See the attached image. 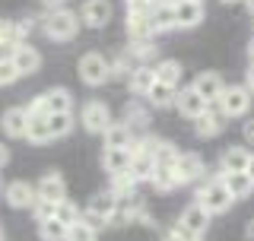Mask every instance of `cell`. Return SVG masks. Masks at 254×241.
Wrapping results in <instances>:
<instances>
[{"label": "cell", "instance_id": "cell-20", "mask_svg": "<svg viewBox=\"0 0 254 241\" xmlns=\"http://www.w3.org/2000/svg\"><path fill=\"white\" fill-rule=\"evenodd\" d=\"M190 86H194V89L200 92L203 99L210 102V105H216V102H219V95L226 92V83H222V79H219L216 73H200V76H197Z\"/></svg>", "mask_w": 254, "mask_h": 241}, {"label": "cell", "instance_id": "cell-42", "mask_svg": "<svg viewBox=\"0 0 254 241\" xmlns=\"http://www.w3.org/2000/svg\"><path fill=\"white\" fill-rule=\"evenodd\" d=\"M42 3H45V10L51 13V10H61V6H64V0H42Z\"/></svg>", "mask_w": 254, "mask_h": 241}, {"label": "cell", "instance_id": "cell-44", "mask_svg": "<svg viewBox=\"0 0 254 241\" xmlns=\"http://www.w3.org/2000/svg\"><path fill=\"white\" fill-rule=\"evenodd\" d=\"M245 86H248V89L254 92V63L248 67V76H245Z\"/></svg>", "mask_w": 254, "mask_h": 241}, {"label": "cell", "instance_id": "cell-18", "mask_svg": "<svg viewBox=\"0 0 254 241\" xmlns=\"http://www.w3.org/2000/svg\"><path fill=\"white\" fill-rule=\"evenodd\" d=\"M226 120H229V118L222 115V111H219V105H216V108H210L206 115H200V118L194 120V130H197V136H200V140H210V136L222 133Z\"/></svg>", "mask_w": 254, "mask_h": 241}, {"label": "cell", "instance_id": "cell-38", "mask_svg": "<svg viewBox=\"0 0 254 241\" xmlns=\"http://www.w3.org/2000/svg\"><path fill=\"white\" fill-rule=\"evenodd\" d=\"M156 48H159V45H153L149 38H143V42H133L127 51H130V58H137V60H149V58L156 54Z\"/></svg>", "mask_w": 254, "mask_h": 241}, {"label": "cell", "instance_id": "cell-49", "mask_svg": "<svg viewBox=\"0 0 254 241\" xmlns=\"http://www.w3.org/2000/svg\"><path fill=\"white\" fill-rule=\"evenodd\" d=\"M245 3H248V10H251V16H254V0H245Z\"/></svg>", "mask_w": 254, "mask_h": 241}, {"label": "cell", "instance_id": "cell-9", "mask_svg": "<svg viewBox=\"0 0 254 241\" xmlns=\"http://www.w3.org/2000/svg\"><path fill=\"white\" fill-rule=\"evenodd\" d=\"M175 108H178V111H181V115H185V118L197 120L200 115H206V111H210L213 105H210V102H206L203 95L194 89V86H185V89L178 92V102H175Z\"/></svg>", "mask_w": 254, "mask_h": 241}, {"label": "cell", "instance_id": "cell-43", "mask_svg": "<svg viewBox=\"0 0 254 241\" xmlns=\"http://www.w3.org/2000/svg\"><path fill=\"white\" fill-rule=\"evenodd\" d=\"M6 162H10V149H6L3 143H0V168H3Z\"/></svg>", "mask_w": 254, "mask_h": 241}, {"label": "cell", "instance_id": "cell-41", "mask_svg": "<svg viewBox=\"0 0 254 241\" xmlns=\"http://www.w3.org/2000/svg\"><path fill=\"white\" fill-rule=\"evenodd\" d=\"M242 136H245V146H254V120H245Z\"/></svg>", "mask_w": 254, "mask_h": 241}, {"label": "cell", "instance_id": "cell-7", "mask_svg": "<svg viewBox=\"0 0 254 241\" xmlns=\"http://www.w3.org/2000/svg\"><path fill=\"white\" fill-rule=\"evenodd\" d=\"M79 124L86 127L89 133H105L108 127H111V111L105 102H86L83 111H79Z\"/></svg>", "mask_w": 254, "mask_h": 241}, {"label": "cell", "instance_id": "cell-47", "mask_svg": "<svg viewBox=\"0 0 254 241\" xmlns=\"http://www.w3.org/2000/svg\"><path fill=\"white\" fill-rule=\"evenodd\" d=\"M248 175L254 178V152H251V162H248Z\"/></svg>", "mask_w": 254, "mask_h": 241}, {"label": "cell", "instance_id": "cell-31", "mask_svg": "<svg viewBox=\"0 0 254 241\" xmlns=\"http://www.w3.org/2000/svg\"><path fill=\"white\" fill-rule=\"evenodd\" d=\"M38 238L42 241H67V226L61 219H45V222H38Z\"/></svg>", "mask_w": 254, "mask_h": 241}, {"label": "cell", "instance_id": "cell-35", "mask_svg": "<svg viewBox=\"0 0 254 241\" xmlns=\"http://www.w3.org/2000/svg\"><path fill=\"white\" fill-rule=\"evenodd\" d=\"M95 238H99V229H95L92 222H86V219H79L76 226L67 229V241H95Z\"/></svg>", "mask_w": 254, "mask_h": 241}, {"label": "cell", "instance_id": "cell-48", "mask_svg": "<svg viewBox=\"0 0 254 241\" xmlns=\"http://www.w3.org/2000/svg\"><path fill=\"white\" fill-rule=\"evenodd\" d=\"M248 238H254V219L248 222Z\"/></svg>", "mask_w": 254, "mask_h": 241}, {"label": "cell", "instance_id": "cell-26", "mask_svg": "<svg viewBox=\"0 0 254 241\" xmlns=\"http://www.w3.org/2000/svg\"><path fill=\"white\" fill-rule=\"evenodd\" d=\"M45 102H48V108H51V115H67V111H73V95H70V89H64V86L48 89Z\"/></svg>", "mask_w": 254, "mask_h": 241}, {"label": "cell", "instance_id": "cell-6", "mask_svg": "<svg viewBox=\"0 0 254 241\" xmlns=\"http://www.w3.org/2000/svg\"><path fill=\"white\" fill-rule=\"evenodd\" d=\"M175 226L185 232L188 238H203V235H206V229H210V213H206L203 206L194 200V203H188V206H185V213H181V219L175 222Z\"/></svg>", "mask_w": 254, "mask_h": 241}, {"label": "cell", "instance_id": "cell-23", "mask_svg": "<svg viewBox=\"0 0 254 241\" xmlns=\"http://www.w3.org/2000/svg\"><path fill=\"white\" fill-rule=\"evenodd\" d=\"M130 159H133L130 149H105L102 152V168H105L108 175H121V172L130 168Z\"/></svg>", "mask_w": 254, "mask_h": 241}, {"label": "cell", "instance_id": "cell-12", "mask_svg": "<svg viewBox=\"0 0 254 241\" xmlns=\"http://www.w3.org/2000/svg\"><path fill=\"white\" fill-rule=\"evenodd\" d=\"M3 197H6V203H10L13 210H32L35 200H38L35 187L26 184V181H10V184H6V190H3Z\"/></svg>", "mask_w": 254, "mask_h": 241}, {"label": "cell", "instance_id": "cell-14", "mask_svg": "<svg viewBox=\"0 0 254 241\" xmlns=\"http://www.w3.org/2000/svg\"><path fill=\"white\" fill-rule=\"evenodd\" d=\"M0 130L13 140H22L29 133V111L26 108H6L3 118H0Z\"/></svg>", "mask_w": 254, "mask_h": 241}, {"label": "cell", "instance_id": "cell-4", "mask_svg": "<svg viewBox=\"0 0 254 241\" xmlns=\"http://www.w3.org/2000/svg\"><path fill=\"white\" fill-rule=\"evenodd\" d=\"M111 73H115V70H111V60L108 58H102L99 51H89V54H83V58H79V79H83L86 86H105L108 79H111Z\"/></svg>", "mask_w": 254, "mask_h": 241}, {"label": "cell", "instance_id": "cell-53", "mask_svg": "<svg viewBox=\"0 0 254 241\" xmlns=\"http://www.w3.org/2000/svg\"><path fill=\"white\" fill-rule=\"evenodd\" d=\"M200 3H203V0H200Z\"/></svg>", "mask_w": 254, "mask_h": 241}, {"label": "cell", "instance_id": "cell-1", "mask_svg": "<svg viewBox=\"0 0 254 241\" xmlns=\"http://www.w3.org/2000/svg\"><path fill=\"white\" fill-rule=\"evenodd\" d=\"M42 29H45V35L51 38V42H70V38L79 32V16L73 10H67V6H61V10L45 13Z\"/></svg>", "mask_w": 254, "mask_h": 241}, {"label": "cell", "instance_id": "cell-37", "mask_svg": "<svg viewBox=\"0 0 254 241\" xmlns=\"http://www.w3.org/2000/svg\"><path fill=\"white\" fill-rule=\"evenodd\" d=\"M16 79H19V70H16L10 54H3V58H0V86H13Z\"/></svg>", "mask_w": 254, "mask_h": 241}, {"label": "cell", "instance_id": "cell-22", "mask_svg": "<svg viewBox=\"0 0 254 241\" xmlns=\"http://www.w3.org/2000/svg\"><path fill=\"white\" fill-rule=\"evenodd\" d=\"M248 162H251V152L245 146H229L219 159V172H248Z\"/></svg>", "mask_w": 254, "mask_h": 241}, {"label": "cell", "instance_id": "cell-28", "mask_svg": "<svg viewBox=\"0 0 254 241\" xmlns=\"http://www.w3.org/2000/svg\"><path fill=\"white\" fill-rule=\"evenodd\" d=\"M146 102H149V105H156V108H169V105L178 102V89H175V86H165V83H156L153 89H149Z\"/></svg>", "mask_w": 254, "mask_h": 241}, {"label": "cell", "instance_id": "cell-3", "mask_svg": "<svg viewBox=\"0 0 254 241\" xmlns=\"http://www.w3.org/2000/svg\"><path fill=\"white\" fill-rule=\"evenodd\" d=\"M118 210H121V200L111 194V190H108V194H95L89 203H86L83 219H86V222H92L95 229H102V226H108V222H115Z\"/></svg>", "mask_w": 254, "mask_h": 241}, {"label": "cell", "instance_id": "cell-15", "mask_svg": "<svg viewBox=\"0 0 254 241\" xmlns=\"http://www.w3.org/2000/svg\"><path fill=\"white\" fill-rule=\"evenodd\" d=\"M175 22L178 29H194L203 22V3L200 0H178L175 3Z\"/></svg>", "mask_w": 254, "mask_h": 241}, {"label": "cell", "instance_id": "cell-10", "mask_svg": "<svg viewBox=\"0 0 254 241\" xmlns=\"http://www.w3.org/2000/svg\"><path fill=\"white\" fill-rule=\"evenodd\" d=\"M35 194H38V200L61 203V200H67V181H64L61 172H45L35 184Z\"/></svg>", "mask_w": 254, "mask_h": 241}, {"label": "cell", "instance_id": "cell-19", "mask_svg": "<svg viewBox=\"0 0 254 241\" xmlns=\"http://www.w3.org/2000/svg\"><path fill=\"white\" fill-rule=\"evenodd\" d=\"M219 178H222V184L229 187V194H232L235 200L251 197V190H254V178H251L248 172H219Z\"/></svg>", "mask_w": 254, "mask_h": 241}, {"label": "cell", "instance_id": "cell-32", "mask_svg": "<svg viewBox=\"0 0 254 241\" xmlns=\"http://www.w3.org/2000/svg\"><path fill=\"white\" fill-rule=\"evenodd\" d=\"M22 45V29L13 19H0V48H16Z\"/></svg>", "mask_w": 254, "mask_h": 241}, {"label": "cell", "instance_id": "cell-52", "mask_svg": "<svg viewBox=\"0 0 254 241\" xmlns=\"http://www.w3.org/2000/svg\"><path fill=\"white\" fill-rule=\"evenodd\" d=\"M194 241H200V238H194Z\"/></svg>", "mask_w": 254, "mask_h": 241}, {"label": "cell", "instance_id": "cell-25", "mask_svg": "<svg viewBox=\"0 0 254 241\" xmlns=\"http://www.w3.org/2000/svg\"><path fill=\"white\" fill-rule=\"evenodd\" d=\"M137 178H133L130 172H121V175H111V194L118 200H133L137 197Z\"/></svg>", "mask_w": 254, "mask_h": 241}, {"label": "cell", "instance_id": "cell-45", "mask_svg": "<svg viewBox=\"0 0 254 241\" xmlns=\"http://www.w3.org/2000/svg\"><path fill=\"white\" fill-rule=\"evenodd\" d=\"M153 3H156V6H175L178 0H153Z\"/></svg>", "mask_w": 254, "mask_h": 241}, {"label": "cell", "instance_id": "cell-11", "mask_svg": "<svg viewBox=\"0 0 254 241\" xmlns=\"http://www.w3.org/2000/svg\"><path fill=\"white\" fill-rule=\"evenodd\" d=\"M111 13L115 10H111L108 0H86L83 10H79V19H83L89 29H105L111 22Z\"/></svg>", "mask_w": 254, "mask_h": 241}, {"label": "cell", "instance_id": "cell-21", "mask_svg": "<svg viewBox=\"0 0 254 241\" xmlns=\"http://www.w3.org/2000/svg\"><path fill=\"white\" fill-rule=\"evenodd\" d=\"M127 35H130V42H143V38H153L156 29H153V19H149V13H127Z\"/></svg>", "mask_w": 254, "mask_h": 241}, {"label": "cell", "instance_id": "cell-5", "mask_svg": "<svg viewBox=\"0 0 254 241\" xmlns=\"http://www.w3.org/2000/svg\"><path fill=\"white\" fill-rule=\"evenodd\" d=\"M251 89L248 86H226V92L219 95V111L226 118H245L248 115V108H251Z\"/></svg>", "mask_w": 254, "mask_h": 241}, {"label": "cell", "instance_id": "cell-29", "mask_svg": "<svg viewBox=\"0 0 254 241\" xmlns=\"http://www.w3.org/2000/svg\"><path fill=\"white\" fill-rule=\"evenodd\" d=\"M153 184L156 190H162V194H169V190L178 187V175H175V165H156V175H153Z\"/></svg>", "mask_w": 254, "mask_h": 241}, {"label": "cell", "instance_id": "cell-24", "mask_svg": "<svg viewBox=\"0 0 254 241\" xmlns=\"http://www.w3.org/2000/svg\"><path fill=\"white\" fill-rule=\"evenodd\" d=\"M48 118L51 115H29V143H35V146H45V143H51V127H48Z\"/></svg>", "mask_w": 254, "mask_h": 241}, {"label": "cell", "instance_id": "cell-46", "mask_svg": "<svg viewBox=\"0 0 254 241\" xmlns=\"http://www.w3.org/2000/svg\"><path fill=\"white\" fill-rule=\"evenodd\" d=\"M248 58H251V63H254V38H251V45H248Z\"/></svg>", "mask_w": 254, "mask_h": 241}, {"label": "cell", "instance_id": "cell-50", "mask_svg": "<svg viewBox=\"0 0 254 241\" xmlns=\"http://www.w3.org/2000/svg\"><path fill=\"white\" fill-rule=\"evenodd\" d=\"M222 3H245V0H222Z\"/></svg>", "mask_w": 254, "mask_h": 241}, {"label": "cell", "instance_id": "cell-51", "mask_svg": "<svg viewBox=\"0 0 254 241\" xmlns=\"http://www.w3.org/2000/svg\"><path fill=\"white\" fill-rule=\"evenodd\" d=\"M0 241H3V229H0Z\"/></svg>", "mask_w": 254, "mask_h": 241}, {"label": "cell", "instance_id": "cell-36", "mask_svg": "<svg viewBox=\"0 0 254 241\" xmlns=\"http://www.w3.org/2000/svg\"><path fill=\"white\" fill-rule=\"evenodd\" d=\"M146 120H149V115H146V108H143L140 102H127L124 124H130V130H133V127H146Z\"/></svg>", "mask_w": 254, "mask_h": 241}, {"label": "cell", "instance_id": "cell-2", "mask_svg": "<svg viewBox=\"0 0 254 241\" xmlns=\"http://www.w3.org/2000/svg\"><path fill=\"white\" fill-rule=\"evenodd\" d=\"M197 203H200L210 216H219V213H226L229 206L235 203V197L229 194V187L222 184V178L216 175V178H210L206 184L197 187Z\"/></svg>", "mask_w": 254, "mask_h": 241}, {"label": "cell", "instance_id": "cell-13", "mask_svg": "<svg viewBox=\"0 0 254 241\" xmlns=\"http://www.w3.org/2000/svg\"><path fill=\"white\" fill-rule=\"evenodd\" d=\"M10 58L16 63V70H19V76H32V73H38V70H42V54H38L32 45H26V42L16 45Z\"/></svg>", "mask_w": 254, "mask_h": 241}, {"label": "cell", "instance_id": "cell-8", "mask_svg": "<svg viewBox=\"0 0 254 241\" xmlns=\"http://www.w3.org/2000/svg\"><path fill=\"white\" fill-rule=\"evenodd\" d=\"M175 175H178V184H194L206 175V165L197 152H178V162H175Z\"/></svg>", "mask_w": 254, "mask_h": 241}, {"label": "cell", "instance_id": "cell-27", "mask_svg": "<svg viewBox=\"0 0 254 241\" xmlns=\"http://www.w3.org/2000/svg\"><path fill=\"white\" fill-rule=\"evenodd\" d=\"M181 63L178 60H156V83H165V86H175L178 89L181 83Z\"/></svg>", "mask_w": 254, "mask_h": 241}, {"label": "cell", "instance_id": "cell-30", "mask_svg": "<svg viewBox=\"0 0 254 241\" xmlns=\"http://www.w3.org/2000/svg\"><path fill=\"white\" fill-rule=\"evenodd\" d=\"M149 19H153L156 35H159V32H172V29H178V22H175V6H153Z\"/></svg>", "mask_w": 254, "mask_h": 241}, {"label": "cell", "instance_id": "cell-16", "mask_svg": "<svg viewBox=\"0 0 254 241\" xmlns=\"http://www.w3.org/2000/svg\"><path fill=\"white\" fill-rule=\"evenodd\" d=\"M102 140H105V149H130L137 136H133L130 124H124V120H111V127L102 133Z\"/></svg>", "mask_w": 254, "mask_h": 241}, {"label": "cell", "instance_id": "cell-40", "mask_svg": "<svg viewBox=\"0 0 254 241\" xmlns=\"http://www.w3.org/2000/svg\"><path fill=\"white\" fill-rule=\"evenodd\" d=\"M127 3V13H153V0H124Z\"/></svg>", "mask_w": 254, "mask_h": 241}, {"label": "cell", "instance_id": "cell-39", "mask_svg": "<svg viewBox=\"0 0 254 241\" xmlns=\"http://www.w3.org/2000/svg\"><path fill=\"white\" fill-rule=\"evenodd\" d=\"M54 210H58V203H51V200H35V206H32V213H35L38 222L54 219Z\"/></svg>", "mask_w": 254, "mask_h": 241}, {"label": "cell", "instance_id": "cell-34", "mask_svg": "<svg viewBox=\"0 0 254 241\" xmlns=\"http://www.w3.org/2000/svg\"><path fill=\"white\" fill-rule=\"evenodd\" d=\"M54 219H61L64 226L70 229V226H76V222L83 219V213H79V206H76V203H70V200H61L58 210H54Z\"/></svg>", "mask_w": 254, "mask_h": 241}, {"label": "cell", "instance_id": "cell-17", "mask_svg": "<svg viewBox=\"0 0 254 241\" xmlns=\"http://www.w3.org/2000/svg\"><path fill=\"white\" fill-rule=\"evenodd\" d=\"M127 86H130L133 95H143V99H146L149 89L156 86V67H149V63H137V67L130 70V76H127Z\"/></svg>", "mask_w": 254, "mask_h": 241}, {"label": "cell", "instance_id": "cell-33", "mask_svg": "<svg viewBox=\"0 0 254 241\" xmlns=\"http://www.w3.org/2000/svg\"><path fill=\"white\" fill-rule=\"evenodd\" d=\"M48 127H51L54 140L67 136L70 130H73V111H67V115H51V118H48Z\"/></svg>", "mask_w": 254, "mask_h": 241}]
</instances>
